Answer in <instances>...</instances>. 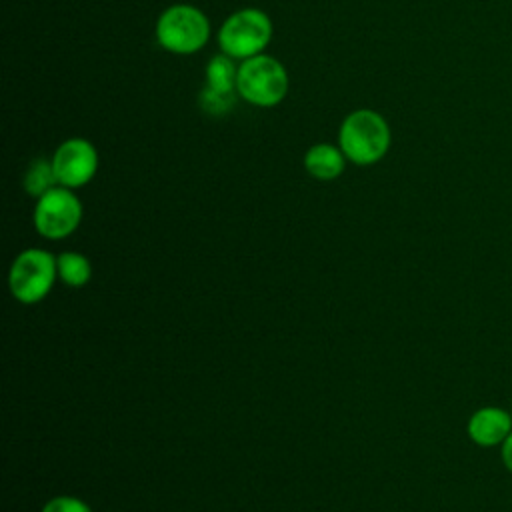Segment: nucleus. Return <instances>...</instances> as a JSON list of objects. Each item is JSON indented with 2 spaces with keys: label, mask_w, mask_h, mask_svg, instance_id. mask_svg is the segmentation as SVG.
Instances as JSON below:
<instances>
[{
  "label": "nucleus",
  "mask_w": 512,
  "mask_h": 512,
  "mask_svg": "<svg viewBox=\"0 0 512 512\" xmlns=\"http://www.w3.org/2000/svg\"><path fill=\"white\" fill-rule=\"evenodd\" d=\"M56 266H58L60 280L74 288L84 286L92 276V266H90L88 258L78 252H62L56 258Z\"/></svg>",
  "instance_id": "obj_11"
},
{
  "label": "nucleus",
  "mask_w": 512,
  "mask_h": 512,
  "mask_svg": "<svg viewBox=\"0 0 512 512\" xmlns=\"http://www.w3.org/2000/svg\"><path fill=\"white\" fill-rule=\"evenodd\" d=\"M82 220V204L78 196L64 186H54L42 194L34 208V226L40 236L60 240L70 236Z\"/></svg>",
  "instance_id": "obj_6"
},
{
  "label": "nucleus",
  "mask_w": 512,
  "mask_h": 512,
  "mask_svg": "<svg viewBox=\"0 0 512 512\" xmlns=\"http://www.w3.org/2000/svg\"><path fill=\"white\" fill-rule=\"evenodd\" d=\"M52 168L58 186L70 190L80 188L94 178L98 170V152L86 138L64 140L52 156Z\"/></svg>",
  "instance_id": "obj_7"
},
{
  "label": "nucleus",
  "mask_w": 512,
  "mask_h": 512,
  "mask_svg": "<svg viewBox=\"0 0 512 512\" xmlns=\"http://www.w3.org/2000/svg\"><path fill=\"white\" fill-rule=\"evenodd\" d=\"M272 40V20L258 8H242L230 14L218 30V46L230 58L248 60L264 54Z\"/></svg>",
  "instance_id": "obj_4"
},
{
  "label": "nucleus",
  "mask_w": 512,
  "mask_h": 512,
  "mask_svg": "<svg viewBox=\"0 0 512 512\" xmlns=\"http://www.w3.org/2000/svg\"><path fill=\"white\" fill-rule=\"evenodd\" d=\"M344 164H346V156L340 150V146L336 148L334 144H328V142L314 144L304 154V168L316 180L338 178L344 172Z\"/></svg>",
  "instance_id": "obj_10"
},
{
  "label": "nucleus",
  "mask_w": 512,
  "mask_h": 512,
  "mask_svg": "<svg viewBox=\"0 0 512 512\" xmlns=\"http://www.w3.org/2000/svg\"><path fill=\"white\" fill-rule=\"evenodd\" d=\"M54 186H58V180H56V174H54V168H52V160L36 158L24 174V190L30 196L40 198L42 194H46Z\"/></svg>",
  "instance_id": "obj_12"
},
{
  "label": "nucleus",
  "mask_w": 512,
  "mask_h": 512,
  "mask_svg": "<svg viewBox=\"0 0 512 512\" xmlns=\"http://www.w3.org/2000/svg\"><path fill=\"white\" fill-rule=\"evenodd\" d=\"M392 134L382 114L360 108L350 112L338 132V144L346 160L368 166L382 160L390 148Z\"/></svg>",
  "instance_id": "obj_1"
},
{
  "label": "nucleus",
  "mask_w": 512,
  "mask_h": 512,
  "mask_svg": "<svg viewBox=\"0 0 512 512\" xmlns=\"http://www.w3.org/2000/svg\"><path fill=\"white\" fill-rule=\"evenodd\" d=\"M58 276L56 258L40 248H28L10 266L8 286L22 304H36L48 296Z\"/></svg>",
  "instance_id": "obj_5"
},
{
  "label": "nucleus",
  "mask_w": 512,
  "mask_h": 512,
  "mask_svg": "<svg viewBox=\"0 0 512 512\" xmlns=\"http://www.w3.org/2000/svg\"><path fill=\"white\" fill-rule=\"evenodd\" d=\"M42 512H92L90 506L74 496H56L44 504Z\"/></svg>",
  "instance_id": "obj_13"
},
{
  "label": "nucleus",
  "mask_w": 512,
  "mask_h": 512,
  "mask_svg": "<svg viewBox=\"0 0 512 512\" xmlns=\"http://www.w3.org/2000/svg\"><path fill=\"white\" fill-rule=\"evenodd\" d=\"M512 432V414L498 406L478 408L468 420V436L474 444L492 448L502 446V442Z\"/></svg>",
  "instance_id": "obj_9"
},
{
  "label": "nucleus",
  "mask_w": 512,
  "mask_h": 512,
  "mask_svg": "<svg viewBox=\"0 0 512 512\" xmlns=\"http://www.w3.org/2000/svg\"><path fill=\"white\" fill-rule=\"evenodd\" d=\"M234 58L226 54H216L206 66V86L200 92V106L206 114L222 116L234 106L236 98V76L238 68Z\"/></svg>",
  "instance_id": "obj_8"
},
{
  "label": "nucleus",
  "mask_w": 512,
  "mask_h": 512,
  "mask_svg": "<svg viewBox=\"0 0 512 512\" xmlns=\"http://www.w3.org/2000/svg\"><path fill=\"white\" fill-rule=\"evenodd\" d=\"M288 72L268 54H258L248 60H242L236 76L238 94L260 108L276 106L288 94Z\"/></svg>",
  "instance_id": "obj_2"
},
{
  "label": "nucleus",
  "mask_w": 512,
  "mask_h": 512,
  "mask_svg": "<svg viewBox=\"0 0 512 512\" xmlns=\"http://www.w3.org/2000/svg\"><path fill=\"white\" fill-rule=\"evenodd\" d=\"M500 456H502V462H504L506 470L512 474V432H510L508 438L502 442V446H500Z\"/></svg>",
  "instance_id": "obj_14"
},
{
  "label": "nucleus",
  "mask_w": 512,
  "mask_h": 512,
  "mask_svg": "<svg viewBox=\"0 0 512 512\" xmlns=\"http://www.w3.org/2000/svg\"><path fill=\"white\" fill-rule=\"evenodd\" d=\"M208 38V16L190 4H174L166 8L156 22V40L172 54H194L206 46Z\"/></svg>",
  "instance_id": "obj_3"
}]
</instances>
